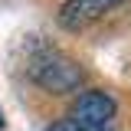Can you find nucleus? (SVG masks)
<instances>
[{
  "label": "nucleus",
  "mask_w": 131,
  "mask_h": 131,
  "mask_svg": "<svg viewBox=\"0 0 131 131\" xmlns=\"http://www.w3.org/2000/svg\"><path fill=\"white\" fill-rule=\"evenodd\" d=\"M115 115H118V102H115L108 92L102 89H92V92H82L79 102L72 105V112L66 115L69 121L75 125H115Z\"/></svg>",
  "instance_id": "2"
},
{
  "label": "nucleus",
  "mask_w": 131,
  "mask_h": 131,
  "mask_svg": "<svg viewBox=\"0 0 131 131\" xmlns=\"http://www.w3.org/2000/svg\"><path fill=\"white\" fill-rule=\"evenodd\" d=\"M26 75H30L39 89L52 92V95L75 92L82 85V79H85L82 66L75 62L69 52H62V49H56V46H46V43H39V46L26 56Z\"/></svg>",
  "instance_id": "1"
},
{
  "label": "nucleus",
  "mask_w": 131,
  "mask_h": 131,
  "mask_svg": "<svg viewBox=\"0 0 131 131\" xmlns=\"http://www.w3.org/2000/svg\"><path fill=\"white\" fill-rule=\"evenodd\" d=\"M0 128H3V112H0Z\"/></svg>",
  "instance_id": "5"
},
{
  "label": "nucleus",
  "mask_w": 131,
  "mask_h": 131,
  "mask_svg": "<svg viewBox=\"0 0 131 131\" xmlns=\"http://www.w3.org/2000/svg\"><path fill=\"white\" fill-rule=\"evenodd\" d=\"M121 0H66L59 7V26L69 33H82L98 23L105 13H112Z\"/></svg>",
  "instance_id": "3"
},
{
  "label": "nucleus",
  "mask_w": 131,
  "mask_h": 131,
  "mask_svg": "<svg viewBox=\"0 0 131 131\" xmlns=\"http://www.w3.org/2000/svg\"><path fill=\"white\" fill-rule=\"evenodd\" d=\"M49 131H118L115 125H75V121H69V118H62V121H56V125H49Z\"/></svg>",
  "instance_id": "4"
}]
</instances>
